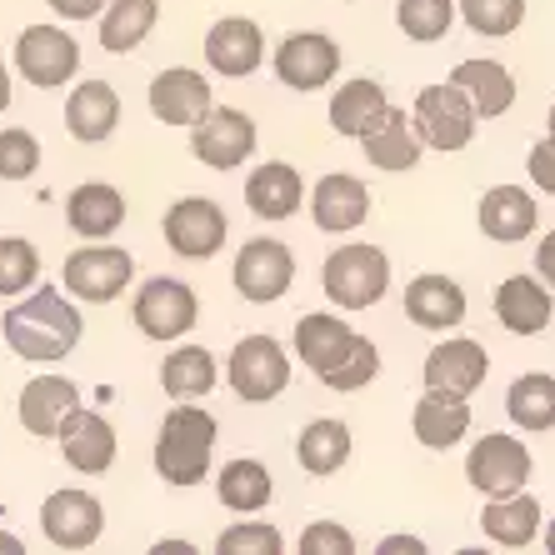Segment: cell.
<instances>
[{
    "label": "cell",
    "instance_id": "1",
    "mask_svg": "<svg viewBox=\"0 0 555 555\" xmlns=\"http://www.w3.org/2000/svg\"><path fill=\"white\" fill-rule=\"evenodd\" d=\"M291 346H296L300 365L315 371V380H321L325 390H340V396L371 386L375 375H380V350H375V340H365L350 321L325 315V310L300 315Z\"/></svg>",
    "mask_w": 555,
    "mask_h": 555
},
{
    "label": "cell",
    "instance_id": "2",
    "mask_svg": "<svg viewBox=\"0 0 555 555\" xmlns=\"http://www.w3.org/2000/svg\"><path fill=\"white\" fill-rule=\"evenodd\" d=\"M0 331H5V346H11L21 361L55 365L80 346V310H76V300L65 296V291H55V285H30L26 300H15V306L5 310Z\"/></svg>",
    "mask_w": 555,
    "mask_h": 555
},
{
    "label": "cell",
    "instance_id": "3",
    "mask_svg": "<svg viewBox=\"0 0 555 555\" xmlns=\"http://www.w3.org/2000/svg\"><path fill=\"white\" fill-rule=\"evenodd\" d=\"M216 436H220L216 415L201 411V405L181 401L176 411H166V421H160V430H155V470H160V480L176 486V491L201 486L206 470H210Z\"/></svg>",
    "mask_w": 555,
    "mask_h": 555
},
{
    "label": "cell",
    "instance_id": "4",
    "mask_svg": "<svg viewBox=\"0 0 555 555\" xmlns=\"http://www.w3.org/2000/svg\"><path fill=\"white\" fill-rule=\"evenodd\" d=\"M321 285L340 310H371L390 291V256L380 246H340L325 256Z\"/></svg>",
    "mask_w": 555,
    "mask_h": 555
},
{
    "label": "cell",
    "instance_id": "5",
    "mask_svg": "<svg viewBox=\"0 0 555 555\" xmlns=\"http://www.w3.org/2000/svg\"><path fill=\"white\" fill-rule=\"evenodd\" d=\"M476 105L465 101V91L455 86V80H446V86H426V91L415 95L411 105V126L415 135L430 145V151H465V145L476 141Z\"/></svg>",
    "mask_w": 555,
    "mask_h": 555
},
{
    "label": "cell",
    "instance_id": "6",
    "mask_svg": "<svg viewBox=\"0 0 555 555\" xmlns=\"http://www.w3.org/2000/svg\"><path fill=\"white\" fill-rule=\"evenodd\" d=\"M130 281H135L130 250L105 246V241L70 250V260H65V271H61V285L76 300H86V306H111L120 291H130Z\"/></svg>",
    "mask_w": 555,
    "mask_h": 555
},
{
    "label": "cell",
    "instance_id": "7",
    "mask_svg": "<svg viewBox=\"0 0 555 555\" xmlns=\"http://www.w3.org/2000/svg\"><path fill=\"white\" fill-rule=\"evenodd\" d=\"M225 380L246 405H266L291 386V356L275 336H246L225 361Z\"/></svg>",
    "mask_w": 555,
    "mask_h": 555
},
{
    "label": "cell",
    "instance_id": "8",
    "mask_svg": "<svg viewBox=\"0 0 555 555\" xmlns=\"http://www.w3.org/2000/svg\"><path fill=\"white\" fill-rule=\"evenodd\" d=\"M185 130H191V155L206 170H241L256 155V120L235 105H210Z\"/></svg>",
    "mask_w": 555,
    "mask_h": 555
},
{
    "label": "cell",
    "instance_id": "9",
    "mask_svg": "<svg viewBox=\"0 0 555 555\" xmlns=\"http://www.w3.org/2000/svg\"><path fill=\"white\" fill-rule=\"evenodd\" d=\"M530 470H535V461H530L526 440L505 436V430L480 436L476 446H470V455H465V480H470V491H480L486 501L526 491Z\"/></svg>",
    "mask_w": 555,
    "mask_h": 555
},
{
    "label": "cell",
    "instance_id": "10",
    "mask_svg": "<svg viewBox=\"0 0 555 555\" xmlns=\"http://www.w3.org/2000/svg\"><path fill=\"white\" fill-rule=\"evenodd\" d=\"M130 315H135V331L151 340H181L195 331V315H201V300L185 281L176 275H151V281L135 291L130 300Z\"/></svg>",
    "mask_w": 555,
    "mask_h": 555
},
{
    "label": "cell",
    "instance_id": "11",
    "mask_svg": "<svg viewBox=\"0 0 555 555\" xmlns=\"http://www.w3.org/2000/svg\"><path fill=\"white\" fill-rule=\"evenodd\" d=\"M15 70L36 86V91H61L80 70V46L61 26H26L15 36Z\"/></svg>",
    "mask_w": 555,
    "mask_h": 555
},
{
    "label": "cell",
    "instance_id": "12",
    "mask_svg": "<svg viewBox=\"0 0 555 555\" xmlns=\"http://www.w3.org/2000/svg\"><path fill=\"white\" fill-rule=\"evenodd\" d=\"M160 231H166V246L176 250V256L210 260L231 241V220H225L220 201H210V195H185V201H176V206L166 210Z\"/></svg>",
    "mask_w": 555,
    "mask_h": 555
},
{
    "label": "cell",
    "instance_id": "13",
    "mask_svg": "<svg viewBox=\"0 0 555 555\" xmlns=\"http://www.w3.org/2000/svg\"><path fill=\"white\" fill-rule=\"evenodd\" d=\"M231 281L250 306H271V300H281L285 291H291V281H296V256H291L285 241L260 235V241H246V246L235 250Z\"/></svg>",
    "mask_w": 555,
    "mask_h": 555
},
{
    "label": "cell",
    "instance_id": "14",
    "mask_svg": "<svg viewBox=\"0 0 555 555\" xmlns=\"http://www.w3.org/2000/svg\"><path fill=\"white\" fill-rule=\"evenodd\" d=\"M275 76L285 91H325L340 76V46L325 30H296L275 46Z\"/></svg>",
    "mask_w": 555,
    "mask_h": 555
},
{
    "label": "cell",
    "instance_id": "15",
    "mask_svg": "<svg viewBox=\"0 0 555 555\" xmlns=\"http://www.w3.org/2000/svg\"><path fill=\"white\" fill-rule=\"evenodd\" d=\"M426 390H446V396H461L470 401L480 386H486V375H491V356L486 346L470 336H446L430 346L426 356Z\"/></svg>",
    "mask_w": 555,
    "mask_h": 555
},
{
    "label": "cell",
    "instance_id": "16",
    "mask_svg": "<svg viewBox=\"0 0 555 555\" xmlns=\"http://www.w3.org/2000/svg\"><path fill=\"white\" fill-rule=\"evenodd\" d=\"M40 530L55 551H91L105 530V511L91 491H51L40 505Z\"/></svg>",
    "mask_w": 555,
    "mask_h": 555
},
{
    "label": "cell",
    "instance_id": "17",
    "mask_svg": "<svg viewBox=\"0 0 555 555\" xmlns=\"http://www.w3.org/2000/svg\"><path fill=\"white\" fill-rule=\"evenodd\" d=\"M55 440H61L65 465L80 470V476H105V470L116 465V451H120L116 426H111L101 411H86V405H76V411L65 415Z\"/></svg>",
    "mask_w": 555,
    "mask_h": 555
},
{
    "label": "cell",
    "instance_id": "18",
    "mask_svg": "<svg viewBox=\"0 0 555 555\" xmlns=\"http://www.w3.org/2000/svg\"><path fill=\"white\" fill-rule=\"evenodd\" d=\"M206 65L216 76H256L266 65V30L246 15H220L216 26L206 30Z\"/></svg>",
    "mask_w": 555,
    "mask_h": 555
},
{
    "label": "cell",
    "instance_id": "19",
    "mask_svg": "<svg viewBox=\"0 0 555 555\" xmlns=\"http://www.w3.org/2000/svg\"><path fill=\"white\" fill-rule=\"evenodd\" d=\"M310 216H315V231L346 235V231H356V225L371 216V191H365L361 176L331 170V176H321L315 191H310Z\"/></svg>",
    "mask_w": 555,
    "mask_h": 555
},
{
    "label": "cell",
    "instance_id": "20",
    "mask_svg": "<svg viewBox=\"0 0 555 555\" xmlns=\"http://www.w3.org/2000/svg\"><path fill=\"white\" fill-rule=\"evenodd\" d=\"M80 405V386L76 380H65V375H30L26 390H21V401H15V415H21V426L26 436L36 440H51L61 430V421Z\"/></svg>",
    "mask_w": 555,
    "mask_h": 555
},
{
    "label": "cell",
    "instance_id": "21",
    "mask_svg": "<svg viewBox=\"0 0 555 555\" xmlns=\"http://www.w3.org/2000/svg\"><path fill=\"white\" fill-rule=\"evenodd\" d=\"M210 111V80L201 76V70H191V65H170V70H160V76L151 80V116L160 120V126H191V120H201Z\"/></svg>",
    "mask_w": 555,
    "mask_h": 555
},
{
    "label": "cell",
    "instance_id": "22",
    "mask_svg": "<svg viewBox=\"0 0 555 555\" xmlns=\"http://www.w3.org/2000/svg\"><path fill=\"white\" fill-rule=\"evenodd\" d=\"M555 315V296L541 275H505L495 291V321L511 336H541Z\"/></svg>",
    "mask_w": 555,
    "mask_h": 555
},
{
    "label": "cell",
    "instance_id": "23",
    "mask_svg": "<svg viewBox=\"0 0 555 555\" xmlns=\"http://www.w3.org/2000/svg\"><path fill=\"white\" fill-rule=\"evenodd\" d=\"M361 145H365V160H371L375 170H386V176H405V170H415L421 166V155H426V141L415 135L411 116L396 111V105L365 130Z\"/></svg>",
    "mask_w": 555,
    "mask_h": 555
},
{
    "label": "cell",
    "instance_id": "24",
    "mask_svg": "<svg viewBox=\"0 0 555 555\" xmlns=\"http://www.w3.org/2000/svg\"><path fill=\"white\" fill-rule=\"evenodd\" d=\"M541 501L526 491L516 495H495V501L480 505V530L486 541H495L501 551H526V545L541 541Z\"/></svg>",
    "mask_w": 555,
    "mask_h": 555
},
{
    "label": "cell",
    "instance_id": "25",
    "mask_svg": "<svg viewBox=\"0 0 555 555\" xmlns=\"http://www.w3.org/2000/svg\"><path fill=\"white\" fill-rule=\"evenodd\" d=\"M120 126V95L111 80H80L70 101H65V130L80 145H101L111 141V130Z\"/></svg>",
    "mask_w": 555,
    "mask_h": 555
},
{
    "label": "cell",
    "instance_id": "26",
    "mask_svg": "<svg viewBox=\"0 0 555 555\" xmlns=\"http://www.w3.org/2000/svg\"><path fill=\"white\" fill-rule=\"evenodd\" d=\"M65 225H70L80 241H111V235L126 225V195L105 181L76 185L70 201H65Z\"/></svg>",
    "mask_w": 555,
    "mask_h": 555
},
{
    "label": "cell",
    "instance_id": "27",
    "mask_svg": "<svg viewBox=\"0 0 555 555\" xmlns=\"http://www.w3.org/2000/svg\"><path fill=\"white\" fill-rule=\"evenodd\" d=\"M246 206L260 220H291L306 206V181L291 160H266L246 176Z\"/></svg>",
    "mask_w": 555,
    "mask_h": 555
},
{
    "label": "cell",
    "instance_id": "28",
    "mask_svg": "<svg viewBox=\"0 0 555 555\" xmlns=\"http://www.w3.org/2000/svg\"><path fill=\"white\" fill-rule=\"evenodd\" d=\"M405 315H411L421 331H455V325L465 321V291L461 281H451V275H415L411 285H405Z\"/></svg>",
    "mask_w": 555,
    "mask_h": 555
},
{
    "label": "cell",
    "instance_id": "29",
    "mask_svg": "<svg viewBox=\"0 0 555 555\" xmlns=\"http://www.w3.org/2000/svg\"><path fill=\"white\" fill-rule=\"evenodd\" d=\"M476 220L480 231L501 241V246H516L535 231V220H541V206H535V195H526L520 185H491V191L480 195L476 206Z\"/></svg>",
    "mask_w": 555,
    "mask_h": 555
},
{
    "label": "cell",
    "instance_id": "30",
    "mask_svg": "<svg viewBox=\"0 0 555 555\" xmlns=\"http://www.w3.org/2000/svg\"><path fill=\"white\" fill-rule=\"evenodd\" d=\"M411 430L426 451H451L470 436V405L461 396H446V390H426L411 411Z\"/></svg>",
    "mask_w": 555,
    "mask_h": 555
},
{
    "label": "cell",
    "instance_id": "31",
    "mask_svg": "<svg viewBox=\"0 0 555 555\" xmlns=\"http://www.w3.org/2000/svg\"><path fill=\"white\" fill-rule=\"evenodd\" d=\"M451 80L465 91V101L476 105L480 120H495L516 105V76H511L501 61H486V55H480V61H461L451 70Z\"/></svg>",
    "mask_w": 555,
    "mask_h": 555
},
{
    "label": "cell",
    "instance_id": "32",
    "mask_svg": "<svg viewBox=\"0 0 555 555\" xmlns=\"http://www.w3.org/2000/svg\"><path fill=\"white\" fill-rule=\"evenodd\" d=\"M350 451H356V440H350V426L336 421V415H321V421H310L306 430L296 436V461L306 476H336L346 470Z\"/></svg>",
    "mask_w": 555,
    "mask_h": 555
},
{
    "label": "cell",
    "instance_id": "33",
    "mask_svg": "<svg viewBox=\"0 0 555 555\" xmlns=\"http://www.w3.org/2000/svg\"><path fill=\"white\" fill-rule=\"evenodd\" d=\"M95 21H101V51L130 55V51H141L145 36L160 21V0H111Z\"/></svg>",
    "mask_w": 555,
    "mask_h": 555
},
{
    "label": "cell",
    "instance_id": "34",
    "mask_svg": "<svg viewBox=\"0 0 555 555\" xmlns=\"http://www.w3.org/2000/svg\"><path fill=\"white\" fill-rule=\"evenodd\" d=\"M216 495L225 511H235V516H250V511H266L275 495V480L271 470H266V461H256V455H241V461L220 465L216 476Z\"/></svg>",
    "mask_w": 555,
    "mask_h": 555
},
{
    "label": "cell",
    "instance_id": "35",
    "mask_svg": "<svg viewBox=\"0 0 555 555\" xmlns=\"http://www.w3.org/2000/svg\"><path fill=\"white\" fill-rule=\"evenodd\" d=\"M220 380V365L206 346H176L160 365V390H166L170 401H201L210 396Z\"/></svg>",
    "mask_w": 555,
    "mask_h": 555
},
{
    "label": "cell",
    "instance_id": "36",
    "mask_svg": "<svg viewBox=\"0 0 555 555\" xmlns=\"http://www.w3.org/2000/svg\"><path fill=\"white\" fill-rule=\"evenodd\" d=\"M386 111H390V101H386V91H380V80H365V76L346 80V86L331 95V126H336V135H350V141H361Z\"/></svg>",
    "mask_w": 555,
    "mask_h": 555
},
{
    "label": "cell",
    "instance_id": "37",
    "mask_svg": "<svg viewBox=\"0 0 555 555\" xmlns=\"http://www.w3.org/2000/svg\"><path fill=\"white\" fill-rule=\"evenodd\" d=\"M505 415L520 430H555V375L530 371L520 380H511L505 390Z\"/></svg>",
    "mask_w": 555,
    "mask_h": 555
},
{
    "label": "cell",
    "instance_id": "38",
    "mask_svg": "<svg viewBox=\"0 0 555 555\" xmlns=\"http://www.w3.org/2000/svg\"><path fill=\"white\" fill-rule=\"evenodd\" d=\"M396 26L405 40H446L455 26V0H396Z\"/></svg>",
    "mask_w": 555,
    "mask_h": 555
},
{
    "label": "cell",
    "instance_id": "39",
    "mask_svg": "<svg viewBox=\"0 0 555 555\" xmlns=\"http://www.w3.org/2000/svg\"><path fill=\"white\" fill-rule=\"evenodd\" d=\"M455 15L486 40L516 36L526 21V0H455Z\"/></svg>",
    "mask_w": 555,
    "mask_h": 555
},
{
    "label": "cell",
    "instance_id": "40",
    "mask_svg": "<svg viewBox=\"0 0 555 555\" xmlns=\"http://www.w3.org/2000/svg\"><path fill=\"white\" fill-rule=\"evenodd\" d=\"M40 281V250L26 235H0V296H26Z\"/></svg>",
    "mask_w": 555,
    "mask_h": 555
},
{
    "label": "cell",
    "instance_id": "41",
    "mask_svg": "<svg viewBox=\"0 0 555 555\" xmlns=\"http://www.w3.org/2000/svg\"><path fill=\"white\" fill-rule=\"evenodd\" d=\"M281 551H285L281 530L260 526V520H241V526L216 535V555H281Z\"/></svg>",
    "mask_w": 555,
    "mask_h": 555
},
{
    "label": "cell",
    "instance_id": "42",
    "mask_svg": "<svg viewBox=\"0 0 555 555\" xmlns=\"http://www.w3.org/2000/svg\"><path fill=\"white\" fill-rule=\"evenodd\" d=\"M40 170L36 130H0V181H30Z\"/></svg>",
    "mask_w": 555,
    "mask_h": 555
},
{
    "label": "cell",
    "instance_id": "43",
    "mask_svg": "<svg viewBox=\"0 0 555 555\" xmlns=\"http://www.w3.org/2000/svg\"><path fill=\"white\" fill-rule=\"evenodd\" d=\"M300 555H356V535L340 520H315L300 530Z\"/></svg>",
    "mask_w": 555,
    "mask_h": 555
},
{
    "label": "cell",
    "instance_id": "44",
    "mask_svg": "<svg viewBox=\"0 0 555 555\" xmlns=\"http://www.w3.org/2000/svg\"><path fill=\"white\" fill-rule=\"evenodd\" d=\"M530 181H535V191L555 195V130L530 145Z\"/></svg>",
    "mask_w": 555,
    "mask_h": 555
},
{
    "label": "cell",
    "instance_id": "45",
    "mask_svg": "<svg viewBox=\"0 0 555 555\" xmlns=\"http://www.w3.org/2000/svg\"><path fill=\"white\" fill-rule=\"evenodd\" d=\"M51 11L61 21H95L105 11V0H51Z\"/></svg>",
    "mask_w": 555,
    "mask_h": 555
},
{
    "label": "cell",
    "instance_id": "46",
    "mask_svg": "<svg viewBox=\"0 0 555 555\" xmlns=\"http://www.w3.org/2000/svg\"><path fill=\"white\" fill-rule=\"evenodd\" d=\"M535 275H541L545 285L555 291V231L541 241V250H535Z\"/></svg>",
    "mask_w": 555,
    "mask_h": 555
},
{
    "label": "cell",
    "instance_id": "47",
    "mask_svg": "<svg viewBox=\"0 0 555 555\" xmlns=\"http://www.w3.org/2000/svg\"><path fill=\"white\" fill-rule=\"evenodd\" d=\"M375 551L380 555H426V541H415V535H386Z\"/></svg>",
    "mask_w": 555,
    "mask_h": 555
},
{
    "label": "cell",
    "instance_id": "48",
    "mask_svg": "<svg viewBox=\"0 0 555 555\" xmlns=\"http://www.w3.org/2000/svg\"><path fill=\"white\" fill-rule=\"evenodd\" d=\"M151 555H195V545H185V541H160V545H151Z\"/></svg>",
    "mask_w": 555,
    "mask_h": 555
},
{
    "label": "cell",
    "instance_id": "49",
    "mask_svg": "<svg viewBox=\"0 0 555 555\" xmlns=\"http://www.w3.org/2000/svg\"><path fill=\"white\" fill-rule=\"evenodd\" d=\"M0 555H26L21 535H11V530H0Z\"/></svg>",
    "mask_w": 555,
    "mask_h": 555
},
{
    "label": "cell",
    "instance_id": "50",
    "mask_svg": "<svg viewBox=\"0 0 555 555\" xmlns=\"http://www.w3.org/2000/svg\"><path fill=\"white\" fill-rule=\"evenodd\" d=\"M11 70H5V61H0V116H5V105H11Z\"/></svg>",
    "mask_w": 555,
    "mask_h": 555
},
{
    "label": "cell",
    "instance_id": "51",
    "mask_svg": "<svg viewBox=\"0 0 555 555\" xmlns=\"http://www.w3.org/2000/svg\"><path fill=\"white\" fill-rule=\"evenodd\" d=\"M541 541H545V551L555 555V520H551V526H541Z\"/></svg>",
    "mask_w": 555,
    "mask_h": 555
},
{
    "label": "cell",
    "instance_id": "52",
    "mask_svg": "<svg viewBox=\"0 0 555 555\" xmlns=\"http://www.w3.org/2000/svg\"><path fill=\"white\" fill-rule=\"evenodd\" d=\"M551 130H555V105H551Z\"/></svg>",
    "mask_w": 555,
    "mask_h": 555
}]
</instances>
